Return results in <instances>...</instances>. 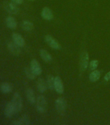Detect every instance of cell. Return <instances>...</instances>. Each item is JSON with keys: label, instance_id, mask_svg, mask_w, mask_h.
<instances>
[{"label": "cell", "instance_id": "8", "mask_svg": "<svg viewBox=\"0 0 110 125\" xmlns=\"http://www.w3.org/2000/svg\"><path fill=\"white\" fill-rule=\"evenodd\" d=\"M45 40L46 41V42L52 48L56 49V50H58V49L60 48V44H59V43H58L54 38H52L51 35H46V36L45 37Z\"/></svg>", "mask_w": 110, "mask_h": 125}, {"label": "cell", "instance_id": "10", "mask_svg": "<svg viewBox=\"0 0 110 125\" xmlns=\"http://www.w3.org/2000/svg\"><path fill=\"white\" fill-rule=\"evenodd\" d=\"M12 41L19 47H23L25 46V40L21 35L17 33H13L12 35Z\"/></svg>", "mask_w": 110, "mask_h": 125}, {"label": "cell", "instance_id": "26", "mask_svg": "<svg viewBox=\"0 0 110 125\" xmlns=\"http://www.w3.org/2000/svg\"><path fill=\"white\" fill-rule=\"evenodd\" d=\"M29 1H35V0H29Z\"/></svg>", "mask_w": 110, "mask_h": 125}, {"label": "cell", "instance_id": "5", "mask_svg": "<svg viewBox=\"0 0 110 125\" xmlns=\"http://www.w3.org/2000/svg\"><path fill=\"white\" fill-rule=\"evenodd\" d=\"M55 105H56L57 111L59 113H62L66 111V107H67V102L64 98H59L55 102Z\"/></svg>", "mask_w": 110, "mask_h": 125}, {"label": "cell", "instance_id": "2", "mask_svg": "<svg viewBox=\"0 0 110 125\" xmlns=\"http://www.w3.org/2000/svg\"><path fill=\"white\" fill-rule=\"evenodd\" d=\"M17 4L14 2L5 1L3 3V7L6 11L11 14H16L19 12V8L16 5Z\"/></svg>", "mask_w": 110, "mask_h": 125}, {"label": "cell", "instance_id": "24", "mask_svg": "<svg viewBox=\"0 0 110 125\" xmlns=\"http://www.w3.org/2000/svg\"><path fill=\"white\" fill-rule=\"evenodd\" d=\"M23 0H11V1L14 2V3L17 4V5H20L23 3Z\"/></svg>", "mask_w": 110, "mask_h": 125}, {"label": "cell", "instance_id": "6", "mask_svg": "<svg viewBox=\"0 0 110 125\" xmlns=\"http://www.w3.org/2000/svg\"><path fill=\"white\" fill-rule=\"evenodd\" d=\"M15 113H16L14 106L13 104L12 103V102H9L7 104L5 108V111H4V115L7 118H11Z\"/></svg>", "mask_w": 110, "mask_h": 125}, {"label": "cell", "instance_id": "4", "mask_svg": "<svg viewBox=\"0 0 110 125\" xmlns=\"http://www.w3.org/2000/svg\"><path fill=\"white\" fill-rule=\"evenodd\" d=\"M21 47L16 44L14 41H10L7 43L8 50L14 55H19L21 53Z\"/></svg>", "mask_w": 110, "mask_h": 125}, {"label": "cell", "instance_id": "16", "mask_svg": "<svg viewBox=\"0 0 110 125\" xmlns=\"http://www.w3.org/2000/svg\"><path fill=\"white\" fill-rule=\"evenodd\" d=\"M26 95H27V100L29 101V103L31 104H34L36 103V96H35L34 92L32 89L29 88L27 90Z\"/></svg>", "mask_w": 110, "mask_h": 125}, {"label": "cell", "instance_id": "23", "mask_svg": "<svg viewBox=\"0 0 110 125\" xmlns=\"http://www.w3.org/2000/svg\"><path fill=\"white\" fill-rule=\"evenodd\" d=\"M99 65V61L97 60H93L89 64V68L92 70H95Z\"/></svg>", "mask_w": 110, "mask_h": 125}, {"label": "cell", "instance_id": "15", "mask_svg": "<svg viewBox=\"0 0 110 125\" xmlns=\"http://www.w3.org/2000/svg\"><path fill=\"white\" fill-rule=\"evenodd\" d=\"M47 85L46 81L43 79V78H39L38 82H37V88L38 90L40 93H43L47 89Z\"/></svg>", "mask_w": 110, "mask_h": 125}, {"label": "cell", "instance_id": "21", "mask_svg": "<svg viewBox=\"0 0 110 125\" xmlns=\"http://www.w3.org/2000/svg\"><path fill=\"white\" fill-rule=\"evenodd\" d=\"M54 78H54L52 75H48L47 76V85L49 89H50L51 90L55 89H54Z\"/></svg>", "mask_w": 110, "mask_h": 125}, {"label": "cell", "instance_id": "11", "mask_svg": "<svg viewBox=\"0 0 110 125\" xmlns=\"http://www.w3.org/2000/svg\"><path fill=\"white\" fill-rule=\"evenodd\" d=\"M30 67L34 72V73L36 74V76L40 75L42 72L40 64H39V62L36 59L32 60V61L31 62V66Z\"/></svg>", "mask_w": 110, "mask_h": 125}, {"label": "cell", "instance_id": "12", "mask_svg": "<svg viewBox=\"0 0 110 125\" xmlns=\"http://www.w3.org/2000/svg\"><path fill=\"white\" fill-rule=\"evenodd\" d=\"M13 89V86L9 82H3L0 85V91L4 94L11 93Z\"/></svg>", "mask_w": 110, "mask_h": 125}, {"label": "cell", "instance_id": "1", "mask_svg": "<svg viewBox=\"0 0 110 125\" xmlns=\"http://www.w3.org/2000/svg\"><path fill=\"white\" fill-rule=\"evenodd\" d=\"M11 102L13 104L16 113L21 111L22 106H23V101H22V98L21 95L18 93H15L14 94Z\"/></svg>", "mask_w": 110, "mask_h": 125}, {"label": "cell", "instance_id": "20", "mask_svg": "<svg viewBox=\"0 0 110 125\" xmlns=\"http://www.w3.org/2000/svg\"><path fill=\"white\" fill-rule=\"evenodd\" d=\"M101 77V72L99 70H93L89 75V80L91 82H97Z\"/></svg>", "mask_w": 110, "mask_h": 125}, {"label": "cell", "instance_id": "3", "mask_svg": "<svg viewBox=\"0 0 110 125\" xmlns=\"http://www.w3.org/2000/svg\"><path fill=\"white\" fill-rule=\"evenodd\" d=\"M36 109L40 113H43L45 111L47 106V102L45 98L43 95L38 96L36 100Z\"/></svg>", "mask_w": 110, "mask_h": 125}, {"label": "cell", "instance_id": "18", "mask_svg": "<svg viewBox=\"0 0 110 125\" xmlns=\"http://www.w3.org/2000/svg\"><path fill=\"white\" fill-rule=\"evenodd\" d=\"M40 53L41 57L42 58V59L46 61V62H49L52 60V57L50 55V53H49L48 52L45 50L43 49H41L40 51Z\"/></svg>", "mask_w": 110, "mask_h": 125}, {"label": "cell", "instance_id": "9", "mask_svg": "<svg viewBox=\"0 0 110 125\" xmlns=\"http://www.w3.org/2000/svg\"><path fill=\"white\" fill-rule=\"evenodd\" d=\"M54 89L57 93L62 94L64 91V87L61 78L59 76H56L54 78Z\"/></svg>", "mask_w": 110, "mask_h": 125}, {"label": "cell", "instance_id": "25", "mask_svg": "<svg viewBox=\"0 0 110 125\" xmlns=\"http://www.w3.org/2000/svg\"><path fill=\"white\" fill-rule=\"evenodd\" d=\"M104 80L106 81H108V80H110V71L109 72H108L104 76Z\"/></svg>", "mask_w": 110, "mask_h": 125}, {"label": "cell", "instance_id": "14", "mask_svg": "<svg viewBox=\"0 0 110 125\" xmlns=\"http://www.w3.org/2000/svg\"><path fill=\"white\" fill-rule=\"evenodd\" d=\"M6 25L8 28L12 29H14L17 27V23L16 19L12 16H8L5 19Z\"/></svg>", "mask_w": 110, "mask_h": 125}, {"label": "cell", "instance_id": "22", "mask_svg": "<svg viewBox=\"0 0 110 125\" xmlns=\"http://www.w3.org/2000/svg\"><path fill=\"white\" fill-rule=\"evenodd\" d=\"M24 72H25V74L26 75V76L29 79H30V80H34L35 78L36 74L32 70L31 67L30 68L29 67H25V69H24Z\"/></svg>", "mask_w": 110, "mask_h": 125}, {"label": "cell", "instance_id": "13", "mask_svg": "<svg viewBox=\"0 0 110 125\" xmlns=\"http://www.w3.org/2000/svg\"><path fill=\"white\" fill-rule=\"evenodd\" d=\"M89 62V55L87 52H84L82 54L81 59H80V67L82 70H85L87 68Z\"/></svg>", "mask_w": 110, "mask_h": 125}, {"label": "cell", "instance_id": "19", "mask_svg": "<svg viewBox=\"0 0 110 125\" xmlns=\"http://www.w3.org/2000/svg\"><path fill=\"white\" fill-rule=\"evenodd\" d=\"M21 27H22L23 30H25V31H31L34 28V25H33V23L31 21H28V20H24L22 22Z\"/></svg>", "mask_w": 110, "mask_h": 125}, {"label": "cell", "instance_id": "7", "mask_svg": "<svg viewBox=\"0 0 110 125\" xmlns=\"http://www.w3.org/2000/svg\"><path fill=\"white\" fill-rule=\"evenodd\" d=\"M31 123L30 118L27 115H23L20 118L12 123L13 125H27Z\"/></svg>", "mask_w": 110, "mask_h": 125}, {"label": "cell", "instance_id": "17", "mask_svg": "<svg viewBox=\"0 0 110 125\" xmlns=\"http://www.w3.org/2000/svg\"><path fill=\"white\" fill-rule=\"evenodd\" d=\"M42 16L43 19L46 20H51L53 18V15L51 9L48 7H44L42 12Z\"/></svg>", "mask_w": 110, "mask_h": 125}]
</instances>
